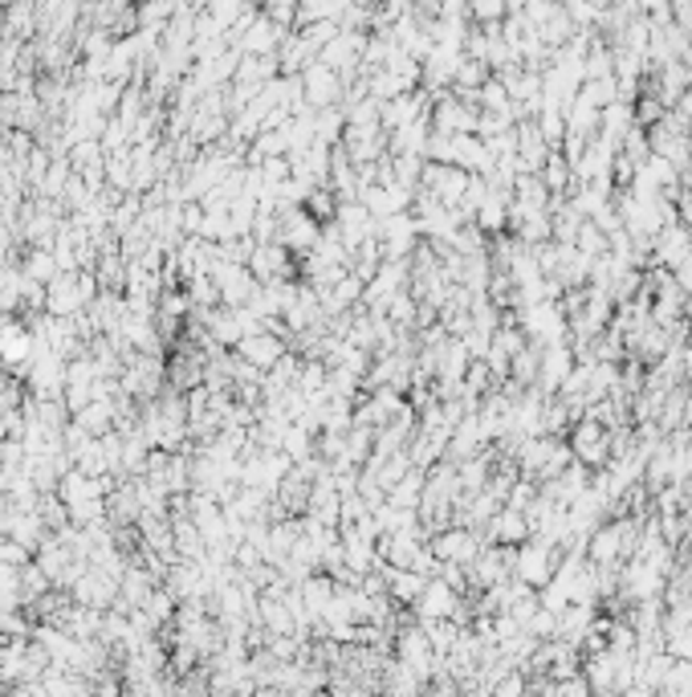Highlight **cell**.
<instances>
[{
    "mask_svg": "<svg viewBox=\"0 0 692 697\" xmlns=\"http://www.w3.org/2000/svg\"><path fill=\"white\" fill-rule=\"evenodd\" d=\"M29 351H33V339H29V330L25 327H0V356H4V363H25Z\"/></svg>",
    "mask_w": 692,
    "mask_h": 697,
    "instance_id": "1",
    "label": "cell"
}]
</instances>
